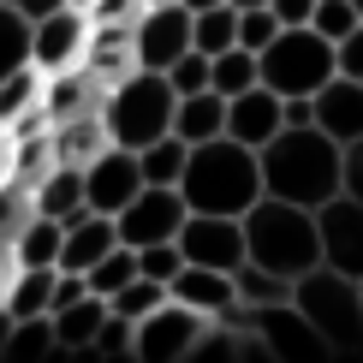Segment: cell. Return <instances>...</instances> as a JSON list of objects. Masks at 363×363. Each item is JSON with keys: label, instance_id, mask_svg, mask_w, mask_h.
I'll list each match as a JSON object with an SVG mask.
<instances>
[{"label": "cell", "instance_id": "cell-1", "mask_svg": "<svg viewBox=\"0 0 363 363\" xmlns=\"http://www.w3.org/2000/svg\"><path fill=\"white\" fill-rule=\"evenodd\" d=\"M256 161H262V191L298 208H322L345 191V149L322 125H280L256 149Z\"/></svg>", "mask_w": 363, "mask_h": 363}, {"label": "cell", "instance_id": "cell-2", "mask_svg": "<svg viewBox=\"0 0 363 363\" xmlns=\"http://www.w3.org/2000/svg\"><path fill=\"white\" fill-rule=\"evenodd\" d=\"M179 196H185V208H196V215H245L256 196H262V161L238 138L191 143L185 173H179Z\"/></svg>", "mask_w": 363, "mask_h": 363}, {"label": "cell", "instance_id": "cell-3", "mask_svg": "<svg viewBox=\"0 0 363 363\" xmlns=\"http://www.w3.org/2000/svg\"><path fill=\"white\" fill-rule=\"evenodd\" d=\"M245 226V256L262 268H274V274H310L315 262H322V233H315V208H298L286 203V196H256V203L238 215Z\"/></svg>", "mask_w": 363, "mask_h": 363}, {"label": "cell", "instance_id": "cell-4", "mask_svg": "<svg viewBox=\"0 0 363 363\" xmlns=\"http://www.w3.org/2000/svg\"><path fill=\"white\" fill-rule=\"evenodd\" d=\"M173 108H179V89L167 84V72H125L119 84H108V96H101V125H108V138L119 149H143L155 138H167L173 131Z\"/></svg>", "mask_w": 363, "mask_h": 363}, {"label": "cell", "instance_id": "cell-5", "mask_svg": "<svg viewBox=\"0 0 363 363\" xmlns=\"http://www.w3.org/2000/svg\"><path fill=\"white\" fill-rule=\"evenodd\" d=\"M292 304L310 315V328L328 340V352H363V280L340 274V268L315 262L310 274H298Z\"/></svg>", "mask_w": 363, "mask_h": 363}, {"label": "cell", "instance_id": "cell-6", "mask_svg": "<svg viewBox=\"0 0 363 363\" xmlns=\"http://www.w3.org/2000/svg\"><path fill=\"white\" fill-rule=\"evenodd\" d=\"M256 72H262V84L274 89V96H315V89L340 72V60H334V42H328L322 30L280 24V36L256 54Z\"/></svg>", "mask_w": 363, "mask_h": 363}, {"label": "cell", "instance_id": "cell-7", "mask_svg": "<svg viewBox=\"0 0 363 363\" xmlns=\"http://www.w3.org/2000/svg\"><path fill=\"white\" fill-rule=\"evenodd\" d=\"M208 315H196L191 304H179V298H161L149 315H138V328H131V357L143 363H185L196 357V340H203Z\"/></svg>", "mask_w": 363, "mask_h": 363}, {"label": "cell", "instance_id": "cell-8", "mask_svg": "<svg viewBox=\"0 0 363 363\" xmlns=\"http://www.w3.org/2000/svg\"><path fill=\"white\" fill-rule=\"evenodd\" d=\"M185 48H191V6H179V0H149L138 12V24H131V54H138V66L167 72Z\"/></svg>", "mask_w": 363, "mask_h": 363}, {"label": "cell", "instance_id": "cell-9", "mask_svg": "<svg viewBox=\"0 0 363 363\" xmlns=\"http://www.w3.org/2000/svg\"><path fill=\"white\" fill-rule=\"evenodd\" d=\"M185 215H191V208H185V196H179V185H143L113 215V226H119V245L143 250V245H155V238H179Z\"/></svg>", "mask_w": 363, "mask_h": 363}, {"label": "cell", "instance_id": "cell-10", "mask_svg": "<svg viewBox=\"0 0 363 363\" xmlns=\"http://www.w3.org/2000/svg\"><path fill=\"white\" fill-rule=\"evenodd\" d=\"M138 191H143L138 149L108 143L101 155H89V161H84V208H96V215H119V208H125Z\"/></svg>", "mask_w": 363, "mask_h": 363}, {"label": "cell", "instance_id": "cell-11", "mask_svg": "<svg viewBox=\"0 0 363 363\" xmlns=\"http://www.w3.org/2000/svg\"><path fill=\"white\" fill-rule=\"evenodd\" d=\"M256 340H262V352L274 357V363H322V357H334V352H328V340L310 328V315L298 310V304L256 310Z\"/></svg>", "mask_w": 363, "mask_h": 363}, {"label": "cell", "instance_id": "cell-12", "mask_svg": "<svg viewBox=\"0 0 363 363\" xmlns=\"http://www.w3.org/2000/svg\"><path fill=\"white\" fill-rule=\"evenodd\" d=\"M89 12L84 6H60L48 18H36V42H30V66L48 78V72H72L84 66V48H89Z\"/></svg>", "mask_w": 363, "mask_h": 363}, {"label": "cell", "instance_id": "cell-13", "mask_svg": "<svg viewBox=\"0 0 363 363\" xmlns=\"http://www.w3.org/2000/svg\"><path fill=\"white\" fill-rule=\"evenodd\" d=\"M315 233H322V262L363 280V203L357 196H345V191L328 196L315 208Z\"/></svg>", "mask_w": 363, "mask_h": 363}, {"label": "cell", "instance_id": "cell-14", "mask_svg": "<svg viewBox=\"0 0 363 363\" xmlns=\"http://www.w3.org/2000/svg\"><path fill=\"white\" fill-rule=\"evenodd\" d=\"M179 256L233 274V268L245 262V226H238V215H196L191 208L185 226H179Z\"/></svg>", "mask_w": 363, "mask_h": 363}, {"label": "cell", "instance_id": "cell-15", "mask_svg": "<svg viewBox=\"0 0 363 363\" xmlns=\"http://www.w3.org/2000/svg\"><path fill=\"white\" fill-rule=\"evenodd\" d=\"M310 125H322L340 149L357 143L363 138V84L345 78V72H334V78L310 96Z\"/></svg>", "mask_w": 363, "mask_h": 363}, {"label": "cell", "instance_id": "cell-16", "mask_svg": "<svg viewBox=\"0 0 363 363\" xmlns=\"http://www.w3.org/2000/svg\"><path fill=\"white\" fill-rule=\"evenodd\" d=\"M280 125H286V96H274L268 84H250V89H238V96H226V138L262 149Z\"/></svg>", "mask_w": 363, "mask_h": 363}, {"label": "cell", "instance_id": "cell-17", "mask_svg": "<svg viewBox=\"0 0 363 363\" xmlns=\"http://www.w3.org/2000/svg\"><path fill=\"white\" fill-rule=\"evenodd\" d=\"M101 96H108V84H101L89 66L48 72V78H42V113H48V125L78 119V113H101Z\"/></svg>", "mask_w": 363, "mask_h": 363}, {"label": "cell", "instance_id": "cell-18", "mask_svg": "<svg viewBox=\"0 0 363 363\" xmlns=\"http://www.w3.org/2000/svg\"><path fill=\"white\" fill-rule=\"evenodd\" d=\"M119 245V226L113 215H96V208H78V215L66 220V233H60V268H72V274H84L89 262H101Z\"/></svg>", "mask_w": 363, "mask_h": 363}, {"label": "cell", "instance_id": "cell-19", "mask_svg": "<svg viewBox=\"0 0 363 363\" xmlns=\"http://www.w3.org/2000/svg\"><path fill=\"white\" fill-rule=\"evenodd\" d=\"M167 298H179V304H191L196 315H208V322H215V315L238 298V286H233V274H226V268L185 262V268H179V274L167 280Z\"/></svg>", "mask_w": 363, "mask_h": 363}, {"label": "cell", "instance_id": "cell-20", "mask_svg": "<svg viewBox=\"0 0 363 363\" xmlns=\"http://www.w3.org/2000/svg\"><path fill=\"white\" fill-rule=\"evenodd\" d=\"M84 66L96 72L101 84H119L125 72H138V54H131V24H96L89 30Z\"/></svg>", "mask_w": 363, "mask_h": 363}, {"label": "cell", "instance_id": "cell-21", "mask_svg": "<svg viewBox=\"0 0 363 363\" xmlns=\"http://www.w3.org/2000/svg\"><path fill=\"white\" fill-rule=\"evenodd\" d=\"M173 138H185V143L226 138V96H220V89H196V96H179V108H173Z\"/></svg>", "mask_w": 363, "mask_h": 363}, {"label": "cell", "instance_id": "cell-22", "mask_svg": "<svg viewBox=\"0 0 363 363\" xmlns=\"http://www.w3.org/2000/svg\"><path fill=\"white\" fill-rule=\"evenodd\" d=\"M36 196V215H54V220H72L84 208V167H72V161H54L48 173L30 185Z\"/></svg>", "mask_w": 363, "mask_h": 363}, {"label": "cell", "instance_id": "cell-23", "mask_svg": "<svg viewBox=\"0 0 363 363\" xmlns=\"http://www.w3.org/2000/svg\"><path fill=\"white\" fill-rule=\"evenodd\" d=\"M48 315H54V340H60V352H89V340H96L101 315H108V298L84 292V298H72V304H60V310H48Z\"/></svg>", "mask_w": 363, "mask_h": 363}, {"label": "cell", "instance_id": "cell-24", "mask_svg": "<svg viewBox=\"0 0 363 363\" xmlns=\"http://www.w3.org/2000/svg\"><path fill=\"white\" fill-rule=\"evenodd\" d=\"M60 233H66V220L30 215L18 233H12V262L18 268H60Z\"/></svg>", "mask_w": 363, "mask_h": 363}, {"label": "cell", "instance_id": "cell-25", "mask_svg": "<svg viewBox=\"0 0 363 363\" xmlns=\"http://www.w3.org/2000/svg\"><path fill=\"white\" fill-rule=\"evenodd\" d=\"M54 131V155L60 161H72V167H84L89 155H101L113 138H108V125H101V113H78V119H60V125H48Z\"/></svg>", "mask_w": 363, "mask_h": 363}, {"label": "cell", "instance_id": "cell-26", "mask_svg": "<svg viewBox=\"0 0 363 363\" xmlns=\"http://www.w3.org/2000/svg\"><path fill=\"white\" fill-rule=\"evenodd\" d=\"M233 286H238V298H245L250 310H268V304H292V292H298V280H292V274H274V268L250 262V256L233 268Z\"/></svg>", "mask_w": 363, "mask_h": 363}, {"label": "cell", "instance_id": "cell-27", "mask_svg": "<svg viewBox=\"0 0 363 363\" xmlns=\"http://www.w3.org/2000/svg\"><path fill=\"white\" fill-rule=\"evenodd\" d=\"M54 280H60V268H12V280H6V315H48L54 304Z\"/></svg>", "mask_w": 363, "mask_h": 363}, {"label": "cell", "instance_id": "cell-28", "mask_svg": "<svg viewBox=\"0 0 363 363\" xmlns=\"http://www.w3.org/2000/svg\"><path fill=\"white\" fill-rule=\"evenodd\" d=\"M60 352V340H54V315H12V328H6V352L0 357H12V363H42V357H54Z\"/></svg>", "mask_w": 363, "mask_h": 363}, {"label": "cell", "instance_id": "cell-29", "mask_svg": "<svg viewBox=\"0 0 363 363\" xmlns=\"http://www.w3.org/2000/svg\"><path fill=\"white\" fill-rule=\"evenodd\" d=\"M191 48H203V54H226V48H238V6H233V0L191 12Z\"/></svg>", "mask_w": 363, "mask_h": 363}, {"label": "cell", "instance_id": "cell-30", "mask_svg": "<svg viewBox=\"0 0 363 363\" xmlns=\"http://www.w3.org/2000/svg\"><path fill=\"white\" fill-rule=\"evenodd\" d=\"M30 42H36V24L12 0H0V78H12V72L30 66Z\"/></svg>", "mask_w": 363, "mask_h": 363}, {"label": "cell", "instance_id": "cell-31", "mask_svg": "<svg viewBox=\"0 0 363 363\" xmlns=\"http://www.w3.org/2000/svg\"><path fill=\"white\" fill-rule=\"evenodd\" d=\"M185 155H191V143L185 138H155V143H143L138 149V167H143V185H179V173H185Z\"/></svg>", "mask_w": 363, "mask_h": 363}, {"label": "cell", "instance_id": "cell-32", "mask_svg": "<svg viewBox=\"0 0 363 363\" xmlns=\"http://www.w3.org/2000/svg\"><path fill=\"white\" fill-rule=\"evenodd\" d=\"M262 84V72H256V54L250 48H226V54H208V89H220V96H238V89Z\"/></svg>", "mask_w": 363, "mask_h": 363}, {"label": "cell", "instance_id": "cell-33", "mask_svg": "<svg viewBox=\"0 0 363 363\" xmlns=\"http://www.w3.org/2000/svg\"><path fill=\"white\" fill-rule=\"evenodd\" d=\"M30 108H42V72H36V66H24V72H12V78H0V125L12 131Z\"/></svg>", "mask_w": 363, "mask_h": 363}, {"label": "cell", "instance_id": "cell-34", "mask_svg": "<svg viewBox=\"0 0 363 363\" xmlns=\"http://www.w3.org/2000/svg\"><path fill=\"white\" fill-rule=\"evenodd\" d=\"M54 161H60L54 155V131H24V138H12V179H18V185H36Z\"/></svg>", "mask_w": 363, "mask_h": 363}, {"label": "cell", "instance_id": "cell-35", "mask_svg": "<svg viewBox=\"0 0 363 363\" xmlns=\"http://www.w3.org/2000/svg\"><path fill=\"white\" fill-rule=\"evenodd\" d=\"M125 280H138V250H131V245H113L101 262H89V268H84V286H89L96 298H113Z\"/></svg>", "mask_w": 363, "mask_h": 363}, {"label": "cell", "instance_id": "cell-36", "mask_svg": "<svg viewBox=\"0 0 363 363\" xmlns=\"http://www.w3.org/2000/svg\"><path fill=\"white\" fill-rule=\"evenodd\" d=\"M161 298H167V286H161V280H125V286H119V292L108 298V310H119V315H125V322H138V315H149V310H155L161 304Z\"/></svg>", "mask_w": 363, "mask_h": 363}, {"label": "cell", "instance_id": "cell-37", "mask_svg": "<svg viewBox=\"0 0 363 363\" xmlns=\"http://www.w3.org/2000/svg\"><path fill=\"white\" fill-rule=\"evenodd\" d=\"M131 328L138 322H125L119 310L101 315V328H96V340H89V352L84 357H131Z\"/></svg>", "mask_w": 363, "mask_h": 363}, {"label": "cell", "instance_id": "cell-38", "mask_svg": "<svg viewBox=\"0 0 363 363\" xmlns=\"http://www.w3.org/2000/svg\"><path fill=\"white\" fill-rule=\"evenodd\" d=\"M179 268H185V256H179V238H155V245H143V250H138V274H143V280H161V286H167Z\"/></svg>", "mask_w": 363, "mask_h": 363}, {"label": "cell", "instance_id": "cell-39", "mask_svg": "<svg viewBox=\"0 0 363 363\" xmlns=\"http://www.w3.org/2000/svg\"><path fill=\"white\" fill-rule=\"evenodd\" d=\"M30 215H36V196H30V185H18V179H0V238H12Z\"/></svg>", "mask_w": 363, "mask_h": 363}, {"label": "cell", "instance_id": "cell-40", "mask_svg": "<svg viewBox=\"0 0 363 363\" xmlns=\"http://www.w3.org/2000/svg\"><path fill=\"white\" fill-rule=\"evenodd\" d=\"M274 36H280V18H274L268 6H238V48L262 54Z\"/></svg>", "mask_w": 363, "mask_h": 363}, {"label": "cell", "instance_id": "cell-41", "mask_svg": "<svg viewBox=\"0 0 363 363\" xmlns=\"http://www.w3.org/2000/svg\"><path fill=\"white\" fill-rule=\"evenodd\" d=\"M357 24H363V18L352 12V0H315V12H310V30H322L328 42H345Z\"/></svg>", "mask_w": 363, "mask_h": 363}, {"label": "cell", "instance_id": "cell-42", "mask_svg": "<svg viewBox=\"0 0 363 363\" xmlns=\"http://www.w3.org/2000/svg\"><path fill=\"white\" fill-rule=\"evenodd\" d=\"M167 84L179 89V96H196V89H208V54L203 48H185L167 66Z\"/></svg>", "mask_w": 363, "mask_h": 363}, {"label": "cell", "instance_id": "cell-43", "mask_svg": "<svg viewBox=\"0 0 363 363\" xmlns=\"http://www.w3.org/2000/svg\"><path fill=\"white\" fill-rule=\"evenodd\" d=\"M149 6V0H89V24H138V12Z\"/></svg>", "mask_w": 363, "mask_h": 363}, {"label": "cell", "instance_id": "cell-44", "mask_svg": "<svg viewBox=\"0 0 363 363\" xmlns=\"http://www.w3.org/2000/svg\"><path fill=\"white\" fill-rule=\"evenodd\" d=\"M334 60H340L345 78H357V84H363V24H357L345 42H334Z\"/></svg>", "mask_w": 363, "mask_h": 363}, {"label": "cell", "instance_id": "cell-45", "mask_svg": "<svg viewBox=\"0 0 363 363\" xmlns=\"http://www.w3.org/2000/svg\"><path fill=\"white\" fill-rule=\"evenodd\" d=\"M345 196H357V203H363V138L345 143Z\"/></svg>", "mask_w": 363, "mask_h": 363}, {"label": "cell", "instance_id": "cell-46", "mask_svg": "<svg viewBox=\"0 0 363 363\" xmlns=\"http://www.w3.org/2000/svg\"><path fill=\"white\" fill-rule=\"evenodd\" d=\"M268 12H274L280 24H310V12H315V0H268Z\"/></svg>", "mask_w": 363, "mask_h": 363}, {"label": "cell", "instance_id": "cell-47", "mask_svg": "<svg viewBox=\"0 0 363 363\" xmlns=\"http://www.w3.org/2000/svg\"><path fill=\"white\" fill-rule=\"evenodd\" d=\"M12 6H18L24 18L36 24V18H48V12H60V6H72V0H12Z\"/></svg>", "mask_w": 363, "mask_h": 363}, {"label": "cell", "instance_id": "cell-48", "mask_svg": "<svg viewBox=\"0 0 363 363\" xmlns=\"http://www.w3.org/2000/svg\"><path fill=\"white\" fill-rule=\"evenodd\" d=\"M286 125H310V96H286Z\"/></svg>", "mask_w": 363, "mask_h": 363}, {"label": "cell", "instance_id": "cell-49", "mask_svg": "<svg viewBox=\"0 0 363 363\" xmlns=\"http://www.w3.org/2000/svg\"><path fill=\"white\" fill-rule=\"evenodd\" d=\"M0 179H12V131L0 125Z\"/></svg>", "mask_w": 363, "mask_h": 363}, {"label": "cell", "instance_id": "cell-50", "mask_svg": "<svg viewBox=\"0 0 363 363\" xmlns=\"http://www.w3.org/2000/svg\"><path fill=\"white\" fill-rule=\"evenodd\" d=\"M179 6H191V12H203V6H220V0H179Z\"/></svg>", "mask_w": 363, "mask_h": 363}, {"label": "cell", "instance_id": "cell-51", "mask_svg": "<svg viewBox=\"0 0 363 363\" xmlns=\"http://www.w3.org/2000/svg\"><path fill=\"white\" fill-rule=\"evenodd\" d=\"M233 6H268V0H233Z\"/></svg>", "mask_w": 363, "mask_h": 363}, {"label": "cell", "instance_id": "cell-52", "mask_svg": "<svg viewBox=\"0 0 363 363\" xmlns=\"http://www.w3.org/2000/svg\"><path fill=\"white\" fill-rule=\"evenodd\" d=\"M352 12H357V18H363V0H352Z\"/></svg>", "mask_w": 363, "mask_h": 363}, {"label": "cell", "instance_id": "cell-53", "mask_svg": "<svg viewBox=\"0 0 363 363\" xmlns=\"http://www.w3.org/2000/svg\"><path fill=\"white\" fill-rule=\"evenodd\" d=\"M72 6H89V0H72Z\"/></svg>", "mask_w": 363, "mask_h": 363}]
</instances>
